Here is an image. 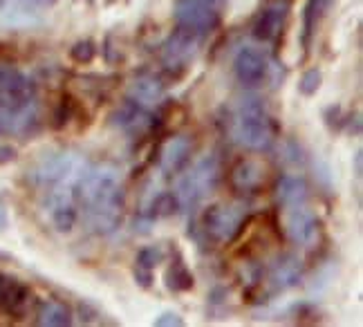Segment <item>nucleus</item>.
<instances>
[{
    "instance_id": "1a4fd4ad",
    "label": "nucleus",
    "mask_w": 363,
    "mask_h": 327,
    "mask_svg": "<svg viewBox=\"0 0 363 327\" xmlns=\"http://www.w3.org/2000/svg\"><path fill=\"white\" fill-rule=\"evenodd\" d=\"M267 72H269L267 59H264V54L258 48L245 45L238 50V54H235V59H233V74L242 85L256 88V85H260L267 79Z\"/></svg>"
},
{
    "instance_id": "5701e85b",
    "label": "nucleus",
    "mask_w": 363,
    "mask_h": 327,
    "mask_svg": "<svg viewBox=\"0 0 363 327\" xmlns=\"http://www.w3.org/2000/svg\"><path fill=\"white\" fill-rule=\"evenodd\" d=\"M94 56H96V45H94V40H90V38L77 40L74 45L69 48V59H72L74 63H79V65L92 63Z\"/></svg>"
},
{
    "instance_id": "72a5a7b5",
    "label": "nucleus",
    "mask_w": 363,
    "mask_h": 327,
    "mask_svg": "<svg viewBox=\"0 0 363 327\" xmlns=\"http://www.w3.org/2000/svg\"><path fill=\"white\" fill-rule=\"evenodd\" d=\"M108 3H115V0H108Z\"/></svg>"
},
{
    "instance_id": "412c9836",
    "label": "nucleus",
    "mask_w": 363,
    "mask_h": 327,
    "mask_svg": "<svg viewBox=\"0 0 363 327\" xmlns=\"http://www.w3.org/2000/svg\"><path fill=\"white\" fill-rule=\"evenodd\" d=\"M166 287H169L171 292H189L193 289L195 280H193V274L189 272V267L184 265V260L177 258L171 262V267L166 269Z\"/></svg>"
},
{
    "instance_id": "dca6fc26",
    "label": "nucleus",
    "mask_w": 363,
    "mask_h": 327,
    "mask_svg": "<svg viewBox=\"0 0 363 327\" xmlns=\"http://www.w3.org/2000/svg\"><path fill=\"white\" fill-rule=\"evenodd\" d=\"M166 94L164 83L155 77H139L130 83L128 99L142 108H155Z\"/></svg>"
},
{
    "instance_id": "39448f33",
    "label": "nucleus",
    "mask_w": 363,
    "mask_h": 327,
    "mask_svg": "<svg viewBox=\"0 0 363 327\" xmlns=\"http://www.w3.org/2000/svg\"><path fill=\"white\" fill-rule=\"evenodd\" d=\"M220 7L222 0H177L173 18L177 27L204 36L220 25Z\"/></svg>"
},
{
    "instance_id": "c756f323",
    "label": "nucleus",
    "mask_w": 363,
    "mask_h": 327,
    "mask_svg": "<svg viewBox=\"0 0 363 327\" xmlns=\"http://www.w3.org/2000/svg\"><path fill=\"white\" fill-rule=\"evenodd\" d=\"M354 175H357V179L363 177V153H361V148L354 153Z\"/></svg>"
},
{
    "instance_id": "9d476101",
    "label": "nucleus",
    "mask_w": 363,
    "mask_h": 327,
    "mask_svg": "<svg viewBox=\"0 0 363 327\" xmlns=\"http://www.w3.org/2000/svg\"><path fill=\"white\" fill-rule=\"evenodd\" d=\"M289 16V3L285 0H276V3L267 5L254 23V38L262 40V43H272L281 36L283 27H285V21Z\"/></svg>"
},
{
    "instance_id": "4be33fe9",
    "label": "nucleus",
    "mask_w": 363,
    "mask_h": 327,
    "mask_svg": "<svg viewBox=\"0 0 363 327\" xmlns=\"http://www.w3.org/2000/svg\"><path fill=\"white\" fill-rule=\"evenodd\" d=\"M177 211H179V202L175 193H160L155 200H152L150 211L146 213H150L152 218H169V216H175Z\"/></svg>"
},
{
    "instance_id": "2eb2a0df",
    "label": "nucleus",
    "mask_w": 363,
    "mask_h": 327,
    "mask_svg": "<svg viewBox=\"0 0 363 327\" xmlns=\"http://www.w3.org/2000/svg\"><path fill=\"white\" fill-rule=\"evenodd\" d=\"M34 81L11 65H0V96L34 99Z\"/></svg>"
},
{
    "instance_id": "a878e982",
    "label": "nucleus",
    "mask_w": 363,
    "mask_h": 327,
    "mask_svg": "<svg viewBox=\"0 0 363 327\" xmlns=\"http://www.w3.org/2000/svg\"><path fill=\"white\" fill-rule=\"evenodd\" d=\"M323 119H325L328 128H332V131H341L343 123H347V119L343 117V108L341 106H330V108H325Z\"/></svg>"
},
{
    "instance_id": "f03ea898",
    "label": "nucleus",
    "mask_w": 363,
    "mask_h": 327,
    "mask_svg": "<svg viewBox=\"0 0 363 327\" xmlns=\"http://www.w3.org/2000/svg\"><path fill=\"white\" fill-rule=\"evenodd\" d=\"M231 137L247 150H267L274 141V121L258 96L247 94L235 106Z\"/></svg>"
},
{
    "instance_id": "f257e3e1",
    "label": "nucleus",
    "mask_w": 363,
    "mask_h": 327,
    "mask_svg": "<svg viewBox=\"0 0 363 327\" xmlns=\"http://www.w3.org/2000/svg\"><path fill=\"white\" fill-rule=\"evenodd\" d=\"M77 200L86 211L88 226L94 233H113L123 220L125 193L121 187V173L113 164L90 166L74 187Z\"/></svg>"
},
{
    "instance_id": "ddd939ff",
    "label": "nucleus",
    "mask_w": 363,
    "mask_h": 327,
    "mask_svg": "<svg viewBox=\"0 0 363 327\" xmlns=\"http://www.w3.org/2000/svg\"><path fill=\"white\" fill-rule=\"evenodd\" d=\"M191 153H193V141L186 135H175L164 144L162 155H160V166L166 175H177L182 173L189 162H191Z\"/></svg>"
},
{
    "instance_id": "7ed1b4c3",
    "label": "nucleus",
    "mask_w": 363,
    "mask_h": 327,
    "mask_svg": "<svg viewBox=\"0 0 363 327\" xmlns=\"http://www.w3.org/2000/svg\"><path fill=\"white\" fill-rule=\"evenodd\" d=\"M90 166L77 153H50L32 168V179L38 187H77Z\"/></svg>"
},
{
    "instance_id": "a211bd4d",
    "label": "nucleus",
    "mask_w": 363,
    "mask_h": 327,
    "mask_svg": "<svg viewBox=\"0 0 363 327\" xmlns=\"http://www.w3.org/2000/svg\"><path fill=\"white\" fill-rule=\"evenodd\" d=\"M328 9V0H305L303 7V27H301V45L305 54L312 50V38L316 34V27L323 18V13Z\"/></svg>"
},
{
    "instance_id": "7c9ffc66",
    "label": "nucleus",
    "mask_w": 363,
    "mask_h": 327,
    "mask_svg": "<svg viewBox=\"0 0 363 327\" xmlns=\"http://www.w3.org/2000/svg\"><path fill=\"white\" fill-rule=\"evenodd\" d=\"M5 226H7V211L0 206V231H5Z\"/></svg>"
},
{
    "instance_id": "2f4dec72",
    "label": "nucleus",
    "mask_w": 363,
    "mask_h": 327,
    "mask_svg": "<svg viewBox=\"0 0 363 327\" xmlns=\"http://www.w3.org/2000/svg\"><path fill=\"white\" fill-rule=\"evenodd\" d=\"M3 282H5V278H3V274H0V287H3Z\"/></svg>"
},
{
    "instance_id": "393cba45",
    "label": "nucleus",
    "mask_w": 363,
    "mask_h": 327,
    "mask_svg": "<svg viewBox=\"0 0 363 327\" xmlns=\"http://www.w3.org/2000/svg\"><path fill=\"white\" fill-rule=\"evenodd\" d=\"M164 260V251L155 245H150V247H142L137 253V267H144V269H155L160 262Z\"/></svg>"
},
{
    "instance_id": "b1692460",
    "label": "nucleus",
    "mask_w": 363,
    "mask_h": 327,
    "mask_svg": "<svg viewBox=\"0 0 363 327\" xmlns=\"http://www.w3.org/2000/svg\"><path fill=\"white\" fill-rule=\"evenodd\" d=\"M320 83H323V72H320L318 67H310L298 79V92L303 96H314L320 88Z\"/></svg>"
},
{
    "instance_id": "423d86ee",
    "label": "nucleus",
    "mask_w": 363,
    "mask_h": 327,
    "mask_svg": "<svg viewBox=\"0 0 363 327\" xmlns=\"http://www.w3.org/2000/svg\"><path fill=\"white\" fill-rule=\"evenodd\" d=\"M245 213L233 206H208L202 216L204 233L218 245H231L245 229Z\"/></svg>"
},
{
    "instance_id": "473e14b6",
    "label": "nucleus",
    "mask_w": 363,
    "mask_h": 327,
    "mask_svg": "<svg viewBox=\"0 0 363 327\" xmlns=\"http://www.w3.org/2000/svg\"><path fill=\"white\" fill-rule=\"evenodd\" d=\"M0 5H5V0H0Z\"/></svg>"
},
{
    "instance_id": "0eeeda50",
    "label": "nucleus",
    "mask_w": 363,
    "mask_h": 327,
    "mask_svg": "<svg viewBox=\"0 0 363 327\" xmlns=\"http://www.w3.org/2000/svg\"><path fill=\"white\" fill-rule=\"evenodd\" d=\"M200 40L202 36L189 32L184 27H177L173 30V34L164 40L162 45V63L169 72H184V70L191 65V61L195 59L200 48Z\"/></svg>"
},
{
    "instance_id": "c85d7f7f",
    "label": "nucleus",
    "mask_w": 363,
    "mask_h": 327,
    "mask_svg": "<svg viewBox=\"0 0 363 327\" xmlns=\"http://www.w3.org/2000/svg\"><path fill=\"white\" fill-rule=\"evenodd\" d=\"M135 282L142 289H150L152 287V272L144 267H135Z\"/></svg>"
},
{
    "instance_id": "f8f14e48",
    "label": "nucleus",
    "mask_w": 363,
    "mask_h": 327,
    "mask_svg": "<svg viewBox=\"0 0 363 327\" xmlns=\"http://www.w3.org/2000/svg\"><path fill=\"white\" fill-rule=\"evenodd\" d=\"M303 280V262L301 258L291 253H285L281 258H276L269 267V285L272 292H287L294 289Z\"/></svg>"
},
{
    "instance_id": "6e6552de",
    "label": "nucleus",
    "mask_w": 363,
    "mask_h": 327,
    "mask_svg": "<svg viewBox=\"0 0 363 327\" xmlns=\"http://www.w3.org/2000/svg\"><path fill=\"white\" fill-rule=\"evenodd\" d=\"M50 220L59 233H69L74 229L79 209H77V193L74 187H57L48 197Z\"/></svg>"
},
{
    "instance_id": "9b49d317",
    "label": "nucleus",
    "mask_w": 363,
    "mask_h": 327,
    "mask_svg": "<svg viewBox=\"0 0 363 327\" xmlns=\"http://www.w3.org/2000/svg\"><path fill=\"white\" fill-rule=\"evenodd\" d=\"M287 235L291 243L301 245V247H314V243L318 240V220L312 211L305 209V204L289 209Z\"/></svg>"
},
{
    "instance_id": "f3484780",
    "label": "nucleus",
    "mask_w": 363,
    "mask_h": 327,
    "mask_svg": "<svg viewBox=\"0 0 363 327\" xmlns=\"http://www.w3.org/2000/svg\"><path fill=\"white\" fill-rule=\"evenodd\" d=\"M307 195H310V189L301 175H283L276 182V200L287 209L303 206L307 202Z\"/></svg>"
},
{
    "instance_id": "4468645a",
    "label": "nucleus",
    "mask_w": 363,
    "mask_h": 327,
    "mask_svg": "<svg viewBox=\"0 0 363 327\" xmlns=\"http://www.w3.org/2000/svg\"><path fill=\"white\" fill-rule=\"evenodd\" d=\"M231 189L240 195H254L264 182V166L256 160H240L231 168Z\"/></svg>"
},
{
    "instance_id": "cd10ccee",
    "label": "nucleus",
    "mask_w": 363,
    "mask_h": 327,
    "mask_svg": "<svg viewBox=\"0 0 363 327\" xmlns=\"http://www.w3.org/2000/svg\"><path fill=\"white\" fill-rule=\"evenodd\" d=\"M155 327H184V318L177 311H164L155 318Z\"/></svg>"
},
{
    "instance_id": "6ab92c4d",
    "label": "nucleus",
    "mask_w": 363,
    "mask_h": 327,
    "mask_svg": "<svg viewBox=\"0 0 363 327\" xmlns=\"http://www.w3.org/2000/svg\"><path fill=\"white\" fill-rule=\"evenodd\" d=\"M27 303H30V289L18 280H7L0 287V305H3L9 314H23Z\"/></svg>"
},
{
    "instance_id": "20e7f679",
    "label": "nucleus",
    "mask_w": 363,
    "mask_h": 327,
    "mask_svg": "<svg viewBox=\"0 0 363 327\" xmlns=\"http://www.w3.org/2000/svg\"><path fill=\"white\" fill-rule=\"evenodd\" d=\"M220 182V162L216 155H206L195 164L189 173L177 182L175 197L179 209H193L208 193H213Z\"/></svg>"
},
{
    "instance_id": "aec40b11",
    "label": "nucleus",
    "mask_w": 363,
    "mask_h": 327,
    "mask_svg": "<svg viewBox=\"0 0 363 327\" xmlns=\"http://www.w3.org/2000/svg\"><path fill=\"white\" fill-rule=\"evenodd\" d=\"M72 321V311L61 301H45L36 311V325L40 327H67Z\"/></svg>"
},
{
    "instance_id": "bb28decb",
    "label": "nucleus",
    "mask_w": 363,
    "mask_h": 327,
    "mask_svg": "<svg viewBox=\"0 0 363 327\" xmlns=\"http://www.w3.org/2000/svg\"><path fill=\"white\" fill-rule=\"evenodd\" d=\"M69 117H72V99L69 96H63V101L59 104L57 112H54V128H63Z\"/></svg>"
}]
</instances>
